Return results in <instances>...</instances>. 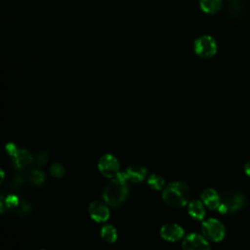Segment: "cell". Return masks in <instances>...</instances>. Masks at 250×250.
I'll return each instance as SVG.
<instances>
[{
    "instance_id": "cell-1",
    "label": "cell",
    "mask_w": 250,
    "mask_h": 250,
    "mask_svg": "<svg viewBox=\"0 0 250 250\" xmlns=\"http://www.w3.org/2000/svg\"><path fill=\"white\" fill-rule=\"evenodd\" d=\"M127 181L128 179L125 173H119L105 187L103 197L108 205L115 207L125 200L128 194Z\"/></svg>"
},
{
    "instance_id": "cell-2",
    "label": "cell",
    "mask_w": 250,
    "mask_h": 250,
    "mask_svg": "<svg viewBox=\"0 0 250 250\" xmlns=\"http://www.w3.org/2000/svg\"><path fill=\"white\" fill-rule=\"evenodd\" d=\"M162 197L165 203L171 207H183L190 197V188L184 182H174L164 188Z\"/></svg>"
},
{
    "instance_id": "cell-3",
    "label": "cell",
    "mask_w": 250,
    "mask_h": 250,
    "mask_svg": "<svg viewBox=\"0 0 250 250\" xmlns=\"http://www.w3.org/2000/svg\"><path fill=\"white\" fill-rule=\"evenodd\" d=\"M218 45L214 37L211 35H202L195 39L193 43L194 53L204 59L213 57L217 53Z\"/></svg>"
},
{
    "instance_id": "cell-4",
    "label": "cell",
    "mask_w": 250,
    "mask_h": 250,
    "mask_svg": "<svg viewBox=\"0 0 250 250\" xmlns=\"http://www.w3.org/2000/svg\"><path fill=\"white\" fill-rule=\"evenodd\" d=\"M245 203L244 197L239 192H228L226 193L218 208L221 213H234L241 209Z\"/></svg>"
},
{
    "instance_id": "cell-5",
    "label": "cell",
    "mask_w": 250,
    "mask_h": 250,
    "mask_svg": "<svg viewBox=\"0 0 250 250\" xmlns=\"http://www.w3.org/2000/svg\"><path fill=\"white\" fill-rule=\"evenodd\" d=\"M202 232L209 240L219 242L225 237L226 229L224 225L219 220L208 219L202 224Z\"/></svg>"
},
{
    "instance_id": "cell-6",
    "label": "cell",
    "mask_w": 250,
    "mask_h": 250,
    "mask_svg": "<svg viewBox=\"0 0 250 250\" xmlns=\"http://www.w3.org/2000/svg\"><path fill=\"white\" fill-rule=\"evenodd\" d=\"M100 172L107 178H114L119 174V162L118 160L111 154L103 155L98 164Z\"/></svg>"
},
{
    "instance_id": "cell-7",
    "label": "cell",
    "mask_w": 250,
    "mask_h": 250,
    "mask_svg": "<svg viewBox=\"0 0 250 250\" xmlns=\"http://www.w3.org/2000/svg\"><path fill=\"white\" fill-rule=\"evenodd\" d=\"M183 250H210V246L203 236L191 233L184 239Z\"/></svg>"
},
{
    "instance_id": "cell-8",
    "label": "cell",
    "mask_w": 250,
    "mask_h": 250,
    "mask_svg": "<svg viewBox=\"0 0 250 250\" xmlns=\"http://www.w3.org/2000/svg\"><path fill=\"white\" fill-rule=\"evenodd\" d=\"M89 213L93 220L97 222H104L109 218V210L102 201H93L89 206Z\"/></svg>"
},
{
    "instance_id": "cell-9",
    "label": "cell",
    "mask_w": 250,
    "mask_h": 250,
    "mask_svg": "<svg viewBox=\"0 0 250 250\" xmlns=\"http://www.w3.org/2000/svg\"><path fill=\"white\" fill-rule=\"evenodd\" d=\"M162 238L168 241H177L184 236V229L177 224H166L160 229Z\"/></svg>"
},
{
    "instance_id": "cell-10",
    "label": "cell",
    "mask_w": 250,
    "mask_h": 250,
    "mask_svg": "<svg viewBox=\"0 0 250 250\" xmlns=\"http://www.w3.org/2000/svg\"><path fill=\"white\" fill-rule=\"evenodd\" d=\"M201 199L203 203L211 210L218 209L221 204V198L218 192L213 188H206L201 193Z\"/></svg>"
},
{
    "instance_id": "cell-11",
    "label": "cell",
    "mask_w": 250,
    "mask_h": 250,
    "mask_svg": "<svg viewBox=\"0 0 250 250\" xmlns=\"http://www.w3.org/2000/svg\"><path fill=\"white\" fill-rule=\"evenodd\" d=\"M14 164L18 169H23L27 167L32 162V155L31 153L22 148H18L16 153L13 155Z\"/></svg>"
},
{
    "instance_id": "cell-12",
    "label": "cell",
    "mask_w": 250,
    "mask_h": 250,
    "mask_svg": "<svg viewBox=\"0 0 250 250\" xmlns=\"http://www.w3.org/2000/svg\"><path fill=\"white\" fill-rule=\"evenodd\" d=\"M127 179L133 183H140L142 182L146 176V169L143 166L133 165L126 169L124 172Z\"/></svg>"
},
{
    "instance_id": "cell-13",
    "label": "cell",
    "mask_w": 250,
    "mask_h": 250,
    "mask_svg": "<svg viewBox=\"0 0 250 250\" xmlns=\"http://www.w3.org/2000/svg\"><path fill=\"white\" fill-rule=\"evenodd\" d=\"M188 214L196 220H202L205 216V209L202 202L195 199L191 200L188 204Z\"/></svg>"
},
{
    "instance_id": "cell-14",
    "label": "cell",
    "mask_w": 250,
    "mask_h": 250,
    "mask_svg": "<svg viewBox=\"0 0 250 250\" xmlns=\"http://www.w3.org/2000/svg\"><path fill=\"white\" fill-rule=\"evenodd\" d=\"M200 9L206 14H215L222 7V0H199Z\"/></svg>"
},
{
    "instance_id": "cell-15",
    "label": "cell",
    "mask_w": 250,
    "mask_h": 250,
    "mask_svg": "<svg viewBox=\"0 0 250 250\" xmlns=\"http://www.w3.org/2000/svg\"><path fill=\"white\" fill-rule=\"evenodd\" d=\"M101 235L102 238L108 243H113L117 239V231L115 228L110 225H105L102 228Z\"/></svg>"
},
{
    "instance_id": "cell-16",
    "label": "cell",
    "mask_w": 250,
    "mask_h": 250,
    "mask_svg": "<svg viewBox=\"0 0 250 250\" xmlns=\"http://www.w3.org/2000/svg\"><path fill=\"white\" fill-rule=\"evenodd\" d=\"M25 179L36 186H41L45 182L44 174L36 169L28 171V173L25 175Z\"/></svg>"
},
{
    "instance_id": "cell-17",
    "label": "cell",
    "mask_w": 250,
    "mask_h": 250,
    "mask_svg": "<svg viewBox=\"0 0 250 250\" xmlns=\"http://www.w3.org/2000/svg\"><path fill=\"white\" fill-rule=\"evenodd\" d=\"M147 184L148 186L152 188V189H156V190H160L164 184H165V181L164 179L159 176V175H156V174H152L148 177L147 179Z\"/></svg>"
},
{
    "instance_id": "cell-18",
    "label": "cell",
    "mask_w": 250,
    "mask_h": 250,
    "mask_svg": "<svg viewBox=\"0 0 250 250\" xmlns=\"http://www.w3.org/2000/svg\"><path fill=\"white\" fill-rule=\"evenodd\" d=\"M50 173L55 178H62L64 176L65 171H64V168L62 165H61L60 163H54L50 167Z\"/></svg>"
},
{
    "instance_id": "cell-19",
    "label": "cell",
    "mask_w": 250,
    "mask_h": 250,
    "mask_svg": "<svg viewBox=\"0 0 250 250\" xmlns=\"http://www.w3.org/2000/svg\"><path fill=\"white\" fill-rule=\"evenodd\" d=\"M48 158H49V154L47 151H40L37 153L35 157V162L38 165H43L48 161Z\"/></svg>"
},
{
    "instance_id": "cell-20",
    "label": "cell",
    "mask_w": 250,
    "mask_h": 250,
    "mask_svg": "<svg viewBox=\"0 0 250 250\" xmlns=\"http://www.w3.org/2000/svg\"><path fill=\"white\" fill-rule=\"evenodd\" d=\"M6 149H7L8 153L13 156V155L16 153V151H17L18 148H17V146H16L14 144H8V145L6 146Z\"/></svg>"
},
{
    "instance_id": "cell-21",
    "label": "cell",
    "mask_w": 250,
    "mask_h": 250,
    "mask_svg": "<svg viewBox=\"0 0 250 250\" xmlns=\"http://www.w3.org/2000/svg\"><path fill=\"white\" fill-rule=\"evenodd\" d=\"M244 171H245V174L250 178V161H248L245 166H244Z\"/></svg>"
},
{
    "instance_id": "cell-22",
    "label": "cell",
    "mask_w": 250,
    "mask_h": 250,
    "mask_svg": "<svg viewBox=\"0 0 250 250\" xmlns=\"http://www.w3.org/2000/svg\"><path fill=\"white\" fill-rule=\"evenodd\" d=\"M40 250H44V249H40Z\"/></svg>"
}]
</instances>
